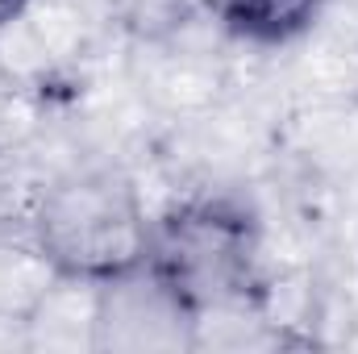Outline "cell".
<instances>
[{"instance_id": "obj_3", "label": "cell", "mask_w": 358, "mask_h": 354, "mask_svg": "<svg viewBox=\"0 0 358 354\" xmlns=\"http://www.w3.org/2000/svg\"><path fill=\"white\" fill-rule=\"evenodd\" d=\"M329 0H213L221 29L246 46H287L304 38Z\"/></svg>"}, {"instance_id": "obj_4", "label": "cell", "mask_w": 358, "mask_h": 354, "mask_svg": "<svg viewBox=\"0 0 358 354\" xmlns=\"http://www.w3.org/2000/svg\"><path fill=\"white\" fill-rule=\"evenodd\" d=\"M29 4H34V0H0V29H8L13 21H21Z\"/></svg>"}, {"instance_id": "obj_1", "label": "cell", "mask_w": 358, "mask_h": 354, "mask_svg": "<svg viewBox=\"0 0 358 354\" xmlns=\"http://www.w3.org/2000/svg\"><path fill=\"white\" fill-rule=\"evenodd\" d=\"M146 288L187 321L263 300L259 217L234 196H187L150 221Z\"/></svg>"}, {"instance_id": "obj_2", "label": "cell", "mask_w": 358, "mask_h": 354, "mask_svg": "<svg viewBox=\"0 0 358 354\" xmlns=\"http://www.w3.org/2000/svg\"><path fill=\"white\" fill-rule=\"evenodd\" d=\"M150 213L113 167L59 176L34 208V250L59 279L80 288H125L142 279L150 250Z\"/></svg>"}]
</instances>
